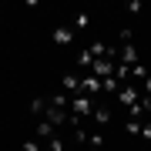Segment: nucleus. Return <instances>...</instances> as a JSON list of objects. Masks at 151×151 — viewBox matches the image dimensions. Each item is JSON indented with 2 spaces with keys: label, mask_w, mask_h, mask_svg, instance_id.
Here are the masks:
<instances>
[{
  "label": "nucleus",
  "mask_w": 151,
  "mask_h": 151,
  "mask_svg": "<svg viewBox=\"0 0 151 151\" xmlns=\"http://www.w3.org/2000/svg\"><path fill=\"white\" fill-rule=\"evenodd\" d=\"M24 151H47V148H44V141L34 138V141H24Z\"/></svg>",
  "instance_id": "nucleus-7"
},
{
  "label": "nucleus",
  "mask_w": 151,
  "mask_h": 151,
  "mask_svg": "<svg viewBox=\"0 0 151 151\" xmlns=\"http://www.w3.org/2000/svg\"><path fill=\"white\" fill-rule=\"evenodd\" d=\"M70 27H74V34H81V30H87V27H91V17H87V14H77Z\"/></svg>",
  "instance_id": "nucleus-4"
},
{
  "label": "nucleus",
  "mask_w": 151,
  "mask_h": 151,
  "mask_svg": "<svg viewBox=\"0 0 151 151\" xmlns=\"http://www.w3.org/2000/svg\"><path fill=\"white\" fill-rule=\"evenodd\" d=\"M141 138H145V141H151V121H145V128H141Z\"/></svg>",
  "instance_id": "nucleus-8"
},
{
  "label": "nucleus",
  "mask_w": 151,
  "mask_h": 151,
  "mask_svg": "<svg viewBox=\"0 0 151 151\" xmlns=\"http://www.w3.org/2000/svg\"><path fill=\"white\" fill-rule=\"evenodd\" d=\"M57 134H60V131H57L50 121H37V141H44V145H47V141H54Z\"/></svg>",
  "instance_id": "nucleus-2"
},
{
  "label": "nucleus",
  "mask_w": 151,
  "mask_h": 151,
  "mask_svg": "<svg viewBox=\"0 0 151 151\" xmlns=\"http://www.w3.org/2000/svg\"><path fill=\"white\" fill-rule=\"evenodd\" d=\"M30 111H34V114L40 118V114L47 111V97H34V101H30Z\"/></svg>",
  "instance_id": "nucleus-5"
},
{
  "label": "nucleus",
  "mask_w": 151,
  "mask_h": 151,
  "mask_svg": "<svg viewBox=\"0 0 151 151\" xmlns=\"http://www.w3.org/2000/svg\"><path fill=\"white\" fill-rule=\"evenodd\" d=\"M87 145H91V148H101V145H104V134H101V128H94L91 134H87Z\"/></svg>",
  "instance_id": "nucleus-6"
},
{
  "label": "nucleus",
  "mask_w": 151,
  "mask_h": 151,
  "mask_svg": "<svg viewBox=\"0 0 151 151\" xmlns=\"http://www.w3.org/2000/svg\"><path fill=\"white\" fill-rule=\"evenodd\" d=\"M108 121H111V108H108V104H97L94 114H91V124H94V128H104Z\"/></svg>",
  "instance_id": "nucleus-3"
},
{
  "label": "nucleus",
  "mask_w": 151,
  "mask_h": 151,
  "mask_svg": "<svg viewBox=\"0 0 151 151\" xmlns=\"http://www.w3.org/2000/svg\"><path fill=\"white\" fill-rule=\"evenodd\" d=\"M74 37H77V34H74V27H70V24H60V27H54V44H57V47H67Z\"/></svg>",
  "instance_id": "nucleus-1"
}]
</instances>
